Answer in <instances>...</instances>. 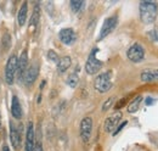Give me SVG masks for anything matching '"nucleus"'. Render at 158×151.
Masks as SVG:
<instances>
[{
    "instance_id": "obj_8",
    "label": "nucleus",
    "mask_w": 158,
    "mask_h": 151,
    "mask_svg": "<svg viewBox=\"0 0 158 151\" xmlns=\"http://www.w3.org/2000/svg\"><path fill=\"white\" fill-rule=\"evenodd\" d=\"M38 75H39V65H38L37 62H34V63L29 65V66L27 67V70H26L24 75H23L24 83H26L27 85H32V84L37 80Z\"/></svg>"
},
{
    "instance_id": "obj_4",
    "label": "nucleus",
    "mask_w": 158,
    "mask_h": 151,
    "mask_svg": "<svg viewBox=\"0 0 158 151\" xmlns=\"http://www.w3.org/2000/svg\"><path fill=\"white\" fill-rule=\"evenodd\" d=\"M96 53H98V49L94 48L93 51L90 53V55L88 57V61L85 63V71L88 75H96L100 70L102 68V62L96 58Z\"/></svg>"
},
{
    "instance_id": "obj_27",
    "label": "nucleus",
    "mask_w": 158,
    "mask_h": 151,
    "mask_svg": "<svg viewBox=\"0 0 158 151\" xmlns=\"http://www.w3.org/2000/svg\"><path fill=\"white\" fill-rule=\"evenodd\" d=\"M127 124H128V122H127V121H124L122 124H118V127H117V128H116V131L113 132V135H117V134H118V133L120 132V131H122Z\"/></svg>"
},
{
    "instance_id": "obj_9",
    "label": "nucleus",
    "mask_w": 158,
    "mask_h": 151,
    "mask_svg": "<svg viewBox=\"0 0 158 151\" xmlns=\"http://www.w3.org/2000/svg\"><path fill=\"white\" fill-rule=\"evenodd\" d=\"M122 119V112H116L114 114L110 116L108 118H106L105 121V124H103V128H105V132L107 133H113L116 131V128L118 127L119 121Z\"/></svg>"
},
{
    "instance_id": "obj_25",
    "label": "nucleus",
    "mask_w": 158,
    "mask_h": 151,
    "mask_svg": "<svg viewBox=\"0 0 158 151\" xmlns=\"http://www.w3.org/2000/svg\"><path fill=\"white\" fill-rule=\"evenodd\" d=\"M2 46H4L6 50L10 48V36H9V34H5V36L2 37Z\"/></svg>"
},
{
    "instance_id": "obj_24",
    "label": "nucleus",
    "mask_w": 158,
    "mask_h": 151,
    "mask_svg": "<svg viewBox=\"0 0 158 151\" xmlns=\"http://www.w3.org/2000/svg\"><path fill=\"white\" fill-rule=\"evenodd\" d=\"M48 57H49V60H51V61H54V62H56V63L59 62V60H60L59 55H57L54 50H49V51H48Z\"/></svg>"
},
{
    "instance_id": "obj_28",
    "label": "nucleus",
    "mask_w": 158,
    "mask_h": 151,
    "mask_svg": "<svg viewBox=\"0 0 158 151\" xmlns=\"http://www.w3.org/2000/svg\"><path fill=\"white\" fill-rule=\"evenodd\" d=\"M34 151H43V146H41L40 141H38V143L35 144V148H34Z\"/></svg>"
},
{
    "instance_id": "obj_16",
    "label": "nucleus",
    "mask_w": 158,
    "mask_h": 151,
    "mask_svg": "<svg viewBox=\"0 0 158 151\" xmlns=\"http://www.w3.org/2000/svg\"><path fill=\"white\" fill-rule=\"evenodd\" d=\"M71 65H72V60H71V57L69 56L61 57V58L59 60V62H57V72H59L60 75L64 73V72L71 67Z\"/></svg>"
},
{
    "instance_id": "obj_5",
    "label": "nucleus",
    "mask_w": 158,
    "mask_h": 151,
    "mask_svg": "<svg viewBox=\"0 0 158 151\" xmlns=\"http://www.w3.org/2000/svg\"><path fill=\"white\" fill-rule=\"evenodd\" d=\"M127 56H128V58H129L131 62H135V63L141 62V61L145 58V50H143L142 45L139 44V43L133 44V45L128 49Z\"/></svg>"
},
{
    "instance_id": "obj_30",
    "label": "nucleus",
    "mask_w": 158,
    "mask_h": 151,
    "mask_svg": "<svg viewBox=\"0 0 158 151\" xmlns=\"http://www.w3.org/2000/svg\"><path fill=\"white\" fill-rule=\"evenodd\" d=\"M2 151H10V149H9L7 145H4V146H2Z\"/></svg>"
},
{
    "instance_id": "obj_31",
    "label": "nucleus",
    "mask_w": 158,
    "mask_h": 151,
    "mask_svg": "<svg viewBox=\"0 0 158 151\" xmlns=\"http://www.w3.org/2000/svg\"><path fill=\"white\" fill-rule=\"evenodd\" d=\"M0 128H1V114H0Z\"/></svg>"
},
{
    "instance_id": "obj_13",
    "label": "nucleus",
    "mask_w": 158,
    "mask_h": 151,
    "mask_svg": "<svg viewBox=\"0 0 158 151\" xmlns=\"http://www.w3.org/2000/svg\"><path fill=\"white\" fill-rule=\"evenodd\" d=\"M10 139H11V143L14 145V148H20L21 145V133L17 128L16 124H14L12 122L10 123Z\"/></svg>"
},
{
    "instance_id": "obj_11",
    "label": "nucleus",
    "mask_w": 158,
    "mask_h": 151,
    "mask_svg": "<svg viewBox=\"0 0 158 151\" xmlns=\"http://www.w3.org/2000/svg\"><path fill=\"white\" fill-rule=\"evenodd\" d=\"M34 148H35V133H34L33 123H29L27 127V133H26L24 151H34Z\"/></svg>"
},
{
    "instance_id": "obj_22",
    "label": "nucleus",
    "mask_w": 158,
    "mask_h": 151,
    "mask_svg": "<svg viewBox=\"0 0 158 151\" xmlns=\"http://www.w3.org/2000/svg\"><path fill=\"white\" fill-rule=\"evenodd\" d=\"M147 37L150 38L151 40H153V41H158V29L157 28H155V29H152V31H148V32H147Z\"/></svg>"
},
{
    "instance_id": "obj_18",
    "label": "nucleus",
    "mask_w": 158,
    "mask_h": 151,
    "mask_svg": "<svg viewBox=\"0 0 158 151\" xmlns=\"http://www.w3.org/2000/svg\"><path fill=\"white\" fill-rule=\"evenodd\" d=\"M27 11H28V4L27 2H23L22 6H21L20 11H19V16H17L20 26H24V23L27 21Z\"/></svg>"
},
{
    "instance_id": "obj_14",
    "label": "nucleus",
    "mask_w": 158,
    "mask_h": 151,
    "mask_svg": "<svg viewBox=\"0 0 158 151\" xmlns=\"http://www.w3.org/2000/svg\"><path fill=\"white\" fill-rule=\"evenodd\" d=\"M140 78L142 82H157L158 80V70H145L141 72L140 75Z\"/></svg>"
},
{
    "instance_id": "obj_19",
    "label": "nucleus",
    "mask_w": 158,
    "mask_h": 151,
    "mask_svg": "<svg viewBox=\"0 0 158 151\" xmlns=\"http://www.w3.org/2000/svg\"><path fill=\"white\" fill-rule=\"evenodd\" d=\"M39 17H40V9H39V4L37 2L35 4V9L33 11V15H32V19H31V27L33 28V26L35 27L39 22Z\"/></svg>"
},
{
    "instance_id": "obj_1",
    "label": "nucleus",
    "mask_w": 158,
    "mask_h": 151,
    "mask_svg": "<svg viewBox=\"0 0 158 151\" xmlns=\"http://www.w3.org/2000/svg\"><path fill=\"white\" fill-rule=\"evenodd\" d=\"M140 19L145 24L153 23L158 14V4L156 1H141L140 2Z\"/></svg>"
},
{
    "instance_id": "obj_29",
    "label": "nucleus",
    "mask_w": 158,
    "mask_h": 151,
    "mask_svg": "<svg viewBox=\"0 0 158 151\" xmlns=\"http://www.w3.org/2000/svg\"><path fill=\"white\" fill-rule=\"evenodd\" d=\"M153 102H155V100H153L152 97H147V99H146V105H148V106H150V105H151V104H153Z\"/></svg>"
},
{
    "instance_id": "obj_21",
    "label": "nucleus",
    "mask_w": 158,
    "mask_h": 151,
    "mask_svg": "<svg viewBox=\"0 0 158 151\" xmlns=\"http://www.w3.org/2000/svg\"><path fill=\"white\" fill-rule=\"evenodd\" d=\"M78 82H79V77L77 72L72 73V75L67 78V84H68L71 88H76V87L78 85Z\"/></svg>"
},
{
    "instance_id": "obj_3",
    "label": "nucleus",
    "mask_w": 158,
    "mask_h": 151,
    "mask_svg": "<svg viewBox=\"0 0 158 151\" xmlns=\"http://www.w3.org/2000/svg\"><path fill=\"white\" fill-rule=\"evenodd\" d=\"M17 60L19 57L15 54L9 57L7 62H6V67H5V80L9 85L14 84L15 82V75L17 73Z\"/></svg>"
},
{
    "instance_id": "obj_2",
    "label": "nucleus",
    "mask_w": 158,
    "mask_h": 151,
    "mask_svg": "<svg viewBox=\"0 0 158 151\" xmlns=\"http://www.w3.org/2000/svg\"><path fill=\"white\" fill-rule=\"evenodd\" d=\"M94 88L99 93H107L112 88V72L107 71L98 76L94 82Z\"/></svg>"
},
{
    "instance_id": "obj_17",
    "label": "nucleus",
    "mask_w": 158,
    "mask_h": 151,
    "mask_svg": "<svg viewBox=\"0 0 158 151\" xmlns=\"http://www.w3.org/2000/svg\"><path fill=\"white\" fill-rule=\"evenodd\" d=\"M142 102V96L141 95H136L128 105V112L129 113H135L140 109V105Z\"/></svg>"
},
{
    "instance_id": "obj_20",
    "label": "nucleus",
    "mask_w": 158,
    "mask_h": 151,
    "mask_svg": "<svg viewBox=\"0 0 158 151\" xmlns=\"http://www.w3.org/2000/svg\"><path fill=\"white\" fill-rule=\"evenodd\" d=\"M69 5H71V9H72L73 12H79V11L84 7L85 1H81V0H73V1L69 2Z\"/></svg>"
},
{
    "instance_id": "obj_23",
    "label": "nucleus",
    "mask_w": 158,
    "mask_h": 151,
    "mask_svg": "<svg viewBox=\"0 0 158 151\" xmlns=\"http://www.w3.org/2000/svg\"><path fill=\"white\" fill-rule=\"evenodd\" d=\"M128 100H129V96H125V97H123L122 100H119L118 102L114 105V109H116V110H119V109H122L123 106H125V105H127Z\"/></svg>"
},
{
    "instance_id": "obj_7",
    "label": "nucleus",
    "mask_w": 158,
    "mask_h": 151,
    "mask_svg": "<svg viewBox=\"0 0 158 151\" xmlns=\"http://www.w3.org/2000/svg\"><path fill=\"white\" fill-rule=\"evenodd\" d=\"M93 132V119L91 117H84L80 122V138L84 143H88L90 140Z\"/></svg>"
},
{
    "instance_id": "obj_10",
    "label": "nucleus",
    "mask_w": 158,
    "mask_h": 151,
    "mask_svg": "<svg viewBox=\"0 0 158 151\" xmlns=\"http://www.w3.org/2000/svg\"><path fill=\"white\" fill-rule=\"evenodd\" d=\"M59 38L61 43H63L66 45H72L77 40V34L72 28H63L60 31Z\"/></svg>"
},
{
    "instance_id": "obj_6",
    "label": "nucleus",
    "mask_w": 158,
    "mask_h": 151,
    "mask_svg": "<svg viewBox=\"0 0 158 151\" xmlns=\"http://www.w3.org/2000/svg\"><path fill=\"white\" fill-rule=\"evenodd\" d=\"M117 24H118V17L117 16H111V17L105 19V22L102 24V28L100 31L99 40H102L103 38H106L108 34H111L116 29Z\"/></svg>"
},
{
    "instance_id": "obj_12",
    "label": "nucleus",
    "mask_w": 158,
    "mask_h": 151,
    "mask_svg": "<svg viewBox=\"0 0 158 151\" xmlns=\"http://www.w3.org/2000/svg\"><path fill=\"white\" fill-rule=\"evenodd\" d=\"M27 67H28V54H27V51L24 50V51H22L21 56L19 57V60H17V73H19V79L23 78V75H24Z\"/></svg>"
},
{
    "instance_id": "obj_26",
    "label": "nucleus",
    "mask_w": 158,
    "mask_h": 151,
    "mask_svg": "<svg viewBox=\"0 0 158 151\" xmlns=\"http://www.w3.org/2000/svg\"><path fill=\"white\" fill-rule=\"evenodd\" d=\"M113 101H114V99L113 97H110L105 104H103V106H102V111H107L111 106H112V104H113Z\"/></svg>"
},
{
    "instance_id": "obj_15",
    "label": "nucleus",
    "mask_w": 158,
    "mask_h": 151,
    "mask_svg": "<svg viewBox=\"0 0 158 151\" xmlns=\"http://www.w3.org/2000/svg\"><path fill=\"white\" fill-rule=\"evenodd\" d=\"M11 113H12L14 118H16V119H21V117H22V107H21V104L19 101V97L16 95H14L12 100H11Z\"/></svg>"
}]
</instances>
